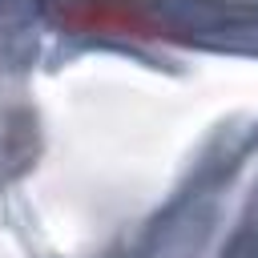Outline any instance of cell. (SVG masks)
Here are the masks:
<instances>
[{"mask_svg":"<svg viewBox=\"0 0 258 258\" xmlns=\"http://www.w3.org/2000/svg\"><path fill=\"white\" fill-rule=\"evenodd\" d=\"M69 24L97 28V32H129V28L141 24V16L125 0H85L77 12H69Z\"/></svg>","mask_w":258,"mask_h":258,"instance_id":"6da1fadb","label":"cell"}]
</instances>
